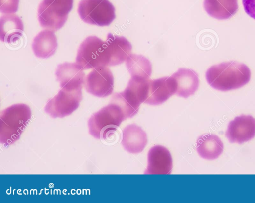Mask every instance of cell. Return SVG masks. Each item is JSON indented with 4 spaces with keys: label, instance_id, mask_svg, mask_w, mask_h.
Returning <instances> with one entry per match:
<instances>
[{
    "label": "cell",
    "instance_id": "6da1fadb",
    "mask_svg": "<svg viewBox=\"0 0 255 203\" xmlns=\"http://www.w3.org/2000/svg\"><path fill=\"white\" fill-rule=\"evenodd\" d=\"M251 71L245 64L235 61L223 62L209 68L205 73L208 83L222 91L236 89L247 84Z\"/></svg>",
    "mask_w": 255,
    "mask_h": 203
},
{
    "label": "cell",
    "instance_id": "7a4b0ae2",
    "mask_svg": "<svg viewBox=\"0 0 255 203\" xmlns=\"http://www.w3.org/2000/svg\"><path fill=\"white\" fill-rule=\"evenodd\" d=\"M31 118L29 107L24 104H17L2 111L0 116V142L8 146L20 137Z\"/></svg>",
    "mask_w": 255,
    "mask_h": 203
},
{
    "label": "cell",
    "instance_id": "3957f363",
    "mask_svg": "<svg viewBox=\"0 0 255 203\" xmlns=\"http://www.w3.org/2000/svg\"><path fill=\"white\" fill-rule=\"evenodd\" d=\"M126 119L122 107L111 101L91 116L88 123L89 133L97 139H106Z\"/></svg>",
    "mask_w": 255,
    "mask_h": 203
},
{
    "label": "cell",
    "instance_id": "277c9868",
    "mask_svg": "<svg viewBox=\"0 0 255 203\" xmlns=\"http://www.w3.org/2000/svg\"><path fill=\"white\" fill-rule=\"evenodd\" d=\"M148 80L131 77L125 90L113 96L112 101L122 107L127 118L137 113L140 104L146 100Z\"/></svg>",
    "mask_w": 255,
    "mask_h": 203
},
{
    "label": "cell",
    "instance_id": "5b68a950",
    "mask_svg": "<svg viewBox=\"0 0 255 203\" xmlns=\"http://www.w3.org/2000/svg\"><path fill=\"white\" fill-rule=\"evenodd\" d=\"M73 0H43L38 9V18L41 26L57 31L65 23L72 9Z\"/></svg>",
    "mask_w": 255,
    "mask_h": 203
},
{
    "label": "cell",
    "instance_id": "8992f818",
    "mask_svg": "<svg viewBox=\"0 0 255 203\" xmlns=\"http://www.w3.org/2000/svg\"><path fill=\"white\" fill-rule=\"evenodd\" d=\"M78 13L85 22L100 26L109 25L115 19V9L108 0H81Z\"/></svg>",
    "mask_w": 255,
    "mask_h": 203
},
{
    "label": "cell",
    "instance_id": "52a82bcc",
    "mask_svg": "<svg viewBox=\"0 0 255 203\" xmlns=\"http://www.w3.org/2000/svg\"><path fill=\"white\" fill-rule=\"evenodd\" d=\"M76 61L83 70L107 66L105 42L95 36L87 37L79 46Z\"/></svg>",
    "mask_w": 255,
    "mask_h": 203
},
{
    "label": "cell",
    "instance_id": "ba28073f",
    "mask_svg": "<svg viewBox=\"0 0 255 203\" xmlns=\"http://www.w3.org/2000/svg\"><path fill=\"white\" fill-rule=\"evenodd\" d=\"M82 89L68 90L63 88L50 99L45 107V112L53 118L70 115L79 107L82 100Z\"/></svg>",
    "mask_w": 255,
    "mask_h": 203
},
{
    "label": "cell",
    "instance_id": "9c48e42d",
    "mask_svg": "<svg viewBox=\"0 0 255 203\" xmlns=\"http://www.w3.org/2000/svg\"><path fill=\"white\" fill-rule=\"evenodd\" d=\"M85 88L91 94L105 97L112 94L114 88V77L106 66L95 68L86 76Z\"/></svg>",
    "mask_w": 255,
    "mask_h": 203
},
{
    "label": "cell",
    "instance_id": "30bf717a",
    "mask_svg": "<svg viewBox=\"0 0 255 203\" xmlns=\"http://www.w3.org/2000/svg\"><path fill=\"white\" fill-rule=\"evenodd\" d=\"M226 137L231 143L242 144L255 136V118L242 115L235 117L228 124Z\"/></svg>",
    "mask_w": 255,
    "mask_h": 203
},
{
    "label": "cell",
    "instance_id": "8fae6325",
    "mask_svg": "<svg viewBox=\"0 0 255 203\" xmlns=\"http://www.w3.org/2000/svg\"><path fill=\"white\" fill-rule=\"evenodd\" d=\"M83 70L77 63L65 62L59 65L55 74L61 88L68 90L82 89L85 82Z\"/></svg>",
    "mask_w": 255,
    "mask_h": 203
},
{
    "label": "cell",
    "instance_id": "7c38bea8",
    "mask_svg": "<svg viewBox=\"0 0 255 203\" xmlns=\"http://www.w3.org/2000/svg\"><path fill=\"white\" fill-rule=\"evenodd\" d=\"M176 91V83L171 76L149 79L147 97L144 103L152 105L161 104L175 94Z\"/></svg>",
    "mask_w": 255,
    "mask_h": 203
},
{
    "label": "cell",
    "instance_id": "4fadbf2b",
    "mask_svg": "<svg viewBox=\"0 0 255 203\" xmlns=\"http://www.w3.org/2000/svg\"><path fill=\"white\" fill-rule=\"evenodd\" d=\"M148 165L145 174H170L173 162L169 151L161 145L153 146L147 155Z\"/></svg>",
    "mask_w": 255,
    "mask_h": 203
},
{
    "label": "cell",
    "instance_id": "5bb4252c",
    "mask_svg": "<svg viewBox=\"0 0 255 203\" xmlns=\"http://www.w3.org/2000/svg\"><path fill=\"white\" fill-rule=\"evenodd\" d=\"M107 66L119 65L126 60L131 54L132 46L125 37L115 36L109 33L105 42Z\"/></svg>",
    "mask_w": 255,
    "mask_h": 203
},
{
    "label": "cell",
    "instance_id": "9a60e30c",
    "mask_svg": "<svg viewBox=\"0 0 255 203\" xmlns=\"http://www.w3.org/2000/svg\"><path fill=\"white\" fill-rule=\"evenodd\" d=\"M147 143L146 134L139 126L130 124L123 129L121 144L128 152L132 154L140 153Z\"/></svg>",
    "mask_w": 255,
    "mask_h": 203
},
{
    "label": "cell",
    "instance_id": "2e32d148",
    "mask_svg": "<svg viewBox=\"0 0 255 203\" xmlns=\"http://www.w3.org/2000/svg\"><path fill=\"white\" fill-rule=\"evenodd\" d=\"M176 86L175 94L187 98L197 90L199 80L198 74L192 69L180 68L171 75Z\"/></svg>",
    "mask_w": 255,
    "mask_h": 203
},
{
    "label": "cell",
    "instance_id": "e0dca14e",
    "mask_svg": "<svg viewBox=\"0 0 255 203\" xmlns=\"http://www.w3.org/2000/svg\"><path fill=\"white\" fill-rule=\"evenodd\" d=\"M24 26L17 15L7 14L3 15L0 20V39L9 44L18 41L22 36Z\"/></svg>",
    "mask_w": 255,
    "mask_h": 203
},
{
    "label": "cell",
    "instance_id": "ac0fdd59",
    "mask_svg": "<svg viewBox=\"0 0 255 203\" xmlns=\"http://www.w3.org/2000/svg\"><path fill=\"white\" fill-rule=\"evenodd\" d=\"M196 148L199 156L207 160H214L219 157L224 149L220 138L216 135L205 134L197 140Z\"/></svg>",
    "mask_w": 255,
    "mask_h": 203
},
{
    "label": "cell",
    "instance_id": "d6986e66",
    "mask_svg": "<svg viewBox=\"0 0 255 203\" xmlns=\"http://www.w3.org/2000/svg\"><path fill=\"white\" fill-rule=\"evenodd\" d=\"M32 47L38 58L46 59L53 55L57 48V38L54 31L48 29L41 31L34 37Z\"/></svg>",
    "mask_w": 255,
    "mask_h": 203
},
{
    "label": "cell",
    "instance_id": "ffe728a7",
    "mask_svg": "<svg viewBox=\"0 0 255 203\" xmlns=\"http://www.w3.org/2000/svg\"><path fill=\"white\" fill-rule=\"evenodd\" d=\"M126 66L132 77L148 79L151 75V62L142 55L130 54L126 60Z\"/></svg>",
    "mask_w": 255,
    "mask_h": 203
},
{
    "label": "cell",
    "instance_id": "44dd1931",
    "mask_svg": "<svg viewBox=\"0 0 255 203\" xmlns=\"http://www.w3.org/2000/svg\"><path fill=\"white\" fill-rule=\"evenodd\" d=\"M19 0H0V10L2 13L13 14L18 9Z\"/></svg>",
    "mask_w": 255,
    "mask_h": 203
},
{
    "label": "cell",
    "instance_id": "7402d4cb",
    "mask_svg": "<svg viewBox=\"0 0 255 203\" xmlns=\"http://www.w3.org/2000/svg\"><path fill=\"white\" fill-rule=\"evenodd\" d=\"M242 3L246 13L255 19V0H242Z\"/></svg>",
    "mask_w": 255,
    "mask_h": 203
}]
</instances>
